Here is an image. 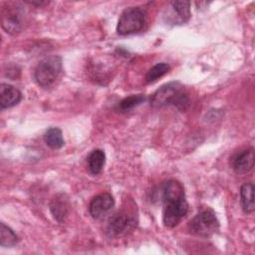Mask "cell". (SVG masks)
Here are the masks:
<instances>
[{"mask_svg": "<svg viewBox=\"0 0 255 255\" xmlns=\"http://www.w3.org/2000/svg\"><path fill=\"white\" fill-rule=\"evenodd\" d=\"M170 104L181 111H185L189 105L188 94L178 82H170L161 86L150 98V105L154 108H161Z\"/></svg>", "mask_w": 255, "mask_h": 255, "instance_id": "6da1fadb", "label": "cell"}, {"mask_svg": "<svg viewBox=\"0 0 255 255\" xmlns=\"http://www.w3.org/2000/svg\"><path fill=\"white\" fill-rule=\"evenodd\" d=\"M61 72L62 58L57 55L48 56L37 65L34 71V79L39 86L47 88L55 83Z\"/></svg>", "mask_w": 255, "mask_h": 255, "instance_id": "7a4b0ae2", "label": "cell"}, {"mask_svg": "<svg viewBox=\"0 0 255 255\" xmlns=\"http://www.w3.org/2000/svg\"><path fill=\"white\" fill-rule=\"evenodd\" d=\"M146 13L140 7H129L123 11L120 16L117 32L119 35L126 36L139 32L145 23Z\"/></svg>", "mask_w": 255, "mask_h": 255, "instance_id": "3957f363", "label": "cell"}, {"mask_svg": "<svg viewBox=\"0 0 255 255\" xmlns=\"http://www.w3.org/2000/svg\"><path fill=\"white\" fill-rule=\"evenodd\" d=\"M218 229L219 221L210 208L200 210L189 222L190 232L202 237H208L217 232Z\"/></svg>", "mask_w": 255, "mask_h": 255, "instance_id": "277c9868", "label": "cell"}, {"mask_svg": "<svg viewBox=\"0 0 255 255\" xmlns=\"http://www.w3.org/2000/svg\"><path fill=\"white\" fill-rule=\"evenodd\" d=\"M162 222L164 226L172 228L176 226L188 211V204L185 197L168 199L163 201Z\"/></svg>", "mask_w": 255, "mask_h": 255, "instance_id": "5b68a950", "label": "cell"}, {"mask_svg": "<svg viewBox=\"0 0 255 255\" xmlns=\"http://www.w3.org/2000/svg\"><path fill=\"white\" fill-rule=\"evenodd\" d=\"M136 226L133 214L127 211H119L114 214L108 222V229L112 235L124 236L131 232Z\"/></svg>", "mask_w": 255, "mask_h": 255, "instance_id": "8992f818", "label": "cell"}, {"mask_svg": "<svg viewBox=\"0 0 255 255\" xmlns=\"http://www.w3.org/2000/svg\"><path fill=\"white\" fill-rule=\"evenodd\" d=\"M115 206V199L109 192H104L95 196L89 205V212L95 219H102L110 213Z\"/></svg>", "mask_w": 255, "mask_h": 255, "instance_id": "52a82bcc", "label": "cell"}, {"mask_svg": "<svg viewBox=\"0 0 255 255\" xmlns=\"http://www.w3.org/2000/svg\"><path fill=\"white\" fill-rule=\"evenodd\" d=\"M190 18V3L188 1H172L170 2V10L164 19L171 25H180L186 23Z\"/></svg>", "mask_w": 255, "mask_h": 255, "instance_id": "ba28073f", "label": "cell"}, {"mask_svg": "<svg viewBox=\"0 0 255 255\" xmlns=\"http://www.w3.org/2000/svg\"><path fill=\"white\" fill-rule=\"evenodd\" d=\"M23 12L20 7L8 6L2 10V28L9 34L19 33L22 29Z\"/></svg>", "mask_w": 255, "mask_h": 255, "instance_id": "9c48e42d", "label": "cell"}, {"mask_svg": "<svg viewBox=\"0 0 255 255\" xmlns=\"http://www.w3.org/2000/svg\"><path fill=\"white\" fill-rule=\"evenodd\" d=\"M254 149L253 147H249L232 157L231 166L237 174H245L252 170L254 166Z\"/></svg>", "mask_w": 255, "mask_h": 255, "instance_id": "30bf717a", "label": "cell"}, {"mask_svg": "<svg viewBox=\"0 0 255 255\" xmlns=\"http://www.w3.org/2000/svg\"><path fill=\"white\" fill-rule=\"evenodd\" d=\"M21 99H22L21 92L17 88L9 84H5V83L1 84V88H0L1 109L12 108L17 104H19Z\"/></svg>", "mask_w": 255, "mask_h": 255, "instance_id": "8fae6325", "label": "cell"}, {"mask_svg": "<svg viewBox=\"0 0 255 255\" xmlns=\"http://www.w3.org/2000/svg\"><path fill=\"white\" fill-rule=\"evenodd\" d=\"M69 201L64 194H59L54 197L50 204V210L55 219L62 222L69 212Z\"/></svg>", "mask_w": 255, "mask_h": 255, "instance_id": "7c38bea8", "label": "cell"}, {"mask_svg": "<svg viewBox=\"0 0 255 255\" xmlns=\"http://www.w3.org/2000/svg\"><path fill=\"white\" fill-rule=\"evenodd\" d=\"M241 205L245 213H253L254 205V185L251 182L244 183L240 188Z\"/></svg>", "mask_w": 255, "mask_h": 255, "instance_id": "4fadbf2b", "label": "cell"}, {"mask_svg": "<svg viewBox=\"0 0 255 255\" xmlns=\"http://www.w3.org/2000/svg\"><path fill=\"white\" fill-rule=\"evenodd\" d=\"M161 195H162V201H165L168 199L185 197L182 184L175 179H170L164 183V185L162 186Z\"/></svg>", "mask_w": 255, "mask_h": 255, "instance_id": "5bb4252c", "label": "cell"}, {"mask_svg": "<svg viewBox=\"0 0 255 255\" xmlns=\"http://www.w3.org/2000/svg\"><path fill=\"white\" fill-rule=\"evenodd\" d=\"M106 154L102 149L93 150L88 156V168L92 174H99L105 165Z\"/></svg>", "mask_w": 255, "mask_h": 255, "instance_id": "9a60e30c", "label": "cell"}, {"mask_svg": "<svg viewBox=\"0 0 255 255\" xmlns=\"http://www.w3.org/2000/svg\"><path fill=\"white\" fill-rule=\"evenodd\" d=\"M44 141L53 149L61 148L65 143L62 130L59 128H50L47 129L44 133Z\"/></svg>", "mask_w": 255, "mask_h": 255, "instance_id": "2e32d148", "label": "cell"}, {"mask_svg": "<svg viewBox=\"0 0 255 255\" xmlns=\"http://www.w3.org/2000/svg\"><path fill=\"white\" fill-rule=\"evenodd\" d=\"M145 101V97L143 95H132L123 99L118 104V110L122 113H128L134 108L138 107Z\"/></svg>", "mask_w": 255, "mask_h": 255, "instance_id": "e0dca14e", "label": "cell"}, {"mask_svg": "<svg viewBox=\"0 0 255 255\" xmlns=\"http://www.w3.org/2000/svg\"><path fill=\"white\" fill-rule=\"evenodd\" d=\"M18 242V236L16 233L5 223L1 222L0 229V245L2 247H12Z\"/></svg>", "mask_w": 255, "mask_h": 255, "instance_id": "ac0fdd59", "label": "cell"}, {"mask_svg": "<svg viewBox=\"0 0 255 255\" xmlns=\"http://www.w3.org/2000/svg\"><path fill=\"white\" fill-rule=\"evenodd\" d=\"M169 71V65L167 63H157L151 69L148 70L145 76L147 83H153Z\"/></svg>", "mask_w": 255, "mask_h": 255, "instance_id": "d6986e66", "label": "cell"}]
</instances>
